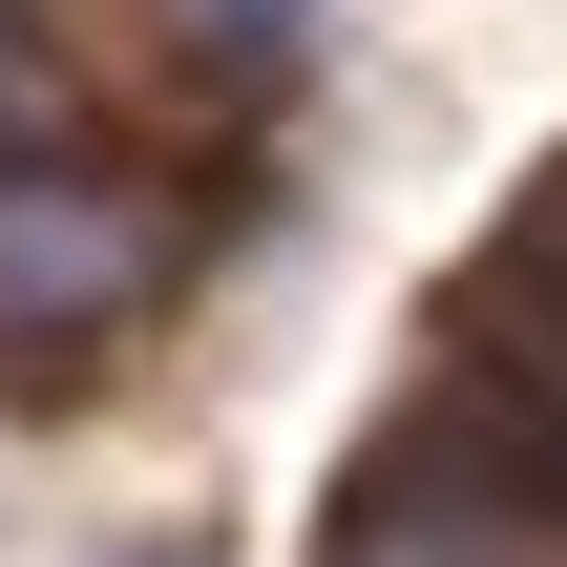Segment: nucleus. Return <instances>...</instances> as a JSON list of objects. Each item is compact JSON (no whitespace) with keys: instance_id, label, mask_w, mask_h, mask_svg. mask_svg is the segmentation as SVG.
Listing matches in <instances>:
<instances>
[{"instance_id":"f03ea898","label":"nucleus","mask_w":567,"mask_h":567,"mask_svg":"<svg viewBox=\"0 0 567 567\" xmlns=\"http://www.w3.org/2000/svg\"><path fill=\"white\" fill-rule=\"evenodd\" d=\"M147 295H168V210L84 147H21L0 168V379H84Z\"/></svg>"},{"instance_id":"f257e3e1","label":"nucleus","mask_w":567,"mask_h":567,"mask_svg":"<svg viewBox=\"0 0 567 567\" xmlns=\"http://www.w3.org/2000/svg\"><path fill=\"white\" fill-rule=\"evenodd\" d=\"M337 567H567V463L505 400H421V421L358 463Z\"/></svg>"},{"instance_id":"39448f33","label":"nucleus","mask_w":567,"mask_h":567,"mask_svg":"<svg viewBox=\"0 0 567 567\" xmlns=\"http://www.w3.org/2000/svg\"><path fill=\"white\" fill-rule=\"evenodd\" d=\"M105 567H210V547H105Z\"/></svg>"},{"instance_id":"7ed1b4c3","label":"nucleus","mask_w":567,"mask_h":567,"mask_svg":"<svg viewBox=\"0 0 567 567\" xmlns=\"http://www.w3.org/2000/svg\"><path fill=\"white\" fill-rule=\"evenodd\" d=\"M21 147H63V42H42V0H0V168Z\"/></svg>"},{"instance_id":"20e7f679","label":"nucleus","mask_w":567,"mask_h":567,"mask_svg":"<svg viewBox=\"0 0 567 567\" xmlns=\"http://www.w3.org/2000/svg\"><path fill=\"white\" fill-rule=\"evenodd\" d=\"M210 21H231V42H295V21H316V0H210Z\"/></svg>"}]
</instances>
